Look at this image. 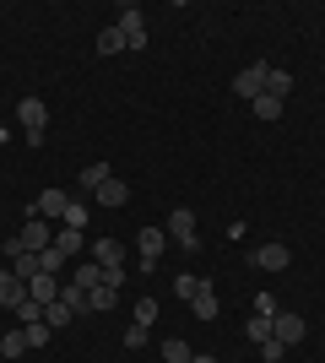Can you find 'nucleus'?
Here are the masks:
<instances>
[{
  "instance_id": "33",
  "label": "nucleus",
  "mask_w": 325,
  "mask_h": 363,
  "mask_svg": "<svg viewBox=\"0 0 325 363\" xmlns=\"http://www.w3.org/2000/svg\"><path fill=\"white\" fill-rule=\"evenodd\" d=\"M261 358H266V363H277V358H287V347H282L277 336H271V342H261Z\"/></svg>"
},
{
  "instance_id": "8",
  "label": "nucleus",
  "mask_w": 325,
  "mask_h": 363,
  "mask_svg": "<svg viewBox=\"0 0 325 363\" xmlns=\"http://www.w3.org/2000/svg\"><path fill=\"white\" fill-rule=\"evenodd\" d=\"M169 233L179 239V250H201V239H195V212H185V206L169 217Z\"/></svg>"
},
{
  "instance_id": "16",
  "label": "nucleus",
  "mask_w": 325,
  "mask_h": 363,
  "mask_svg": "<svg viewBox=\"0 0 325 363\" xmlns=\"http://www.w3.org/2000/svg\"><path fill=\"white\" fill-rule=\"evenodd\" d=\"M103 179H114V168H108V163H87V168H81V190H98V184H103Z\"/></svg>"
},
{
  "instance_id": "7",
  "label": "nucleus",
  "mask_w": 325,
  "mask_h": 363,
  "mask_svg": "<svg viewBox=\"0 0 325 363\" xmlns=\"http://www.w3.org/2000/svg\"><path fill=\"white\" fill-rule=\"evenodd\" d=\"M304 331H309V325H304L298 315H271V336H277L282 347H298V342H304Z\"/></svg>"
},
{
  "instance_id": "26",
  "label": "nucleus",
  "mask_w": 325,
  "mask_h": 363,
  "mask_svg": "<svg viewBox=\"0 0 325 363\" xmlns=\"http://www.w3.org/2000/svg\"><path fill=\"white\" fill-rule=\"evenodd\" d=\"M22 352H28V336H22V331L0 336V358H22Z\"/></svg>"
},
{
  "instance_id": "28",
  "label": "nucleus",
  "mask_w": 325,
  "mask_h": 363,
  "mask_svg": "<svg viewBox=\"0 0 325 363\" xmlns=\"http://www.w3.org/2000/svg\"><path fill=\"white\" fill-rule=\"evenodd\" d=\"M49 331H55V325H44V320H33V325H22V336H28V347H44V342H49Z\"/></svg>"
},
{
  "instance_id": "17",
  "label": "nucleus",
  "mask_w": 325,
  "mask_h": 363,
  "mask_svg": "<svg viewBox=\"0 0 325 363\" xmlns=\"http://www.w3.org/2000/svg\"><path fill=\"white\" fill-rule=\"evenodd\" d=\"M87 217H93V206H87V201H71V206H65V217H60V228H87Z\"/></svg>"
},
{
  "instance_id": "15",
  "label": "nucleus",
  "mask_w": 325,
  "mask_h": 363,
  "mask_svg": "<svg viewBox=\"0 0 325 363\" xmlns=\"http://www.w3.org/2000/svg\"><path fill=\"white\" fill-rule=\"evenodd\" d=\"M190 309H195V320H217V293H212V288L201 282V293L190 298Z\"/></svg>"
},
{
  "instance_id": "5",
  "label": "nucleus",
  "mask_w": 325,
  "mask_h": 363,
  "mask_svg": "<svg viewBox=\"0 0 325 363\" xmlns=\"http://www.w3.org/2000/svg\"><path fill=\"white\" fill-rule=\"evenodd\" d=\"M65 206H71V196L65 190H38V201L28 206V217H44V223H60Z\"/></svg>"
},
{
  "instance_id": "32",
  "label": "nucleus",
  "mask_w": 325,
  "mask_h": 363,
  "mask_svg": "<svg viewBox=\"0 0 325 363\" xmlns=\"http://www.w3.org/2000/svg\"><path fill=\"white\" fill-rule=\"evenodd\" d=\"M147 336H152L147 325H130V331H125V347H130V352H136V347H147Z\"/></svg>"
},
{
  "instance_id": "18",
  "label": "nucleus",
  "mask_w": 325,
  "mask_h": 363,
  "mask_svg": "<svg viewBox=\"0 0 325 363\" xmlns=\"http://www.w3.org/2000/svg\"><path fill=\"white\" fill-rule=\"evenodd\" d=\"M266 92H271V98H282V104H287V92H293V76H287V71H277V65H271V76H266Z\"/></svg>"
},
{
  "instance_id": "21",
  "label": "nucleus",
  "mask_w": 325,
  "mask_h": 363,
  "mask_svg": "<svg viewBox=\"0 0 325 363\" xmlns=\"http://www.w3.org/2000/svg\"><path fill=\"white\" fill-rule=\"evenodd\" d=\"M249 108H255V120H277V114H282V98H271V92H261V98H255V104H249Z\"/></svg>"
},
{
  "instance_id": "3",
  "label": "nucleus",
  "mask_w": 325,
  "mask_h": 363,
  "mask_svg": "<svg viewBox=\"0 0 325 363\" xmlns=\"http://www.w3.org/2000/svg\"><path fill=\"white\" fill-rule=\"evenodd\" d=\"M114 28L125 33V49H147V16H141V6H120Z\"/></svg>"
},
{
  "instance_id": "23",
  "label": "nucleus",
  "mask_w": 325,
  "mask_h": 363,
  "mask_svg": "<svg viewBox=\"0 0 325 363\" xmlns=\"http://www.w3.org/2000/svg\"><path fill=\"white\" fill-rule=\"evenodd\" d=\"M244 336L255 342V347H261V342H271V315H255V320L244 325Z\"/></svg>"
},
{
  "instance_id": "1",
  "label": "nucleus",
  "mask_w": 325,
  "mask_h": 363,
  "mask_svg": "<svg viewBox=\"0 0 325 363\" xmlns=\"http://www.w3.org/2000/svg\"><path fill=\"white\" fill-rule=\"evenodd\" d=\"M16 120H22L28 141L38 147V141H44V130H49V104H44V98H22V104H16Z\"/></svg>"
},
{
  "instance_id": "30",
  "label": "nucleus",
  "mask_w": 325,
  "mask_h": 363,
  "mask_svg": "<svg viewBox=\"0 0 325 363\" xmlns=\"http://www.w3.org/2000/svg\"><path fill=\"white\" fill-rule=\"evenodd\" d=\"M173 293H179V298H195V293H201V277H173Z\"/></svg>"
},
{
  "instance_id": "27",
  "label": "nucleus",
  "mask_w": 325,
  "mask_h": 363,
  "mask_svg": "<svg viewBox=\"0 0 325 363\" xmlns=\"http://www.w3.org/2000/svg\"><path fill=\"white\" fill-rule=\"evenodd\" d=\"M11 315L22 320V325H33V320H44V303H38V298H22V303L11 309Z\"/></svg>"
},
{
  "instance_id": "13",
  "label": "nucleus",
  "mask_w": 325,
  "mask_h": 363,
  "mask_svg": "<svg viewBox=\"0 0 325 363\" xmlns=\"http://www.w3.org/2000/svg\"><path fill=\"white\" fill-rule=\"evenodd\" d=\"M93 201L98 206H125V201H130V190H125V179H103L93 190Z\"/></svg>"
},
{
  "instance_id": "34",
  "label": "nucleus",
  "mask_w": 325,
  "mask_h": 363,
  "mask_svg": "<svg viewBox=\"0 0 325 363\" xmlns=\"http://www.w3.org/2000/svg\"><path fill=\"white\" fill-rule=\"evenodd\" d=\"M190 363H217V358H212V352H195V358H190Z\"/></svg>"
},
{
  "instance_id": "31",
  "label": "nucleus",
  "mask_w": 325,
  "mask_h": 363,
  "mask_svg": "<svg viewBox=\"0 0 325 363\" xmlns=\"http://www.w3.org/2000/svg\"><path fill=\"white\" fill-rule=\"evenodd\" d=\"M152 320H157V298H141V303H136V325H147V331H152Z\"/></svg>"
},
{
  "instance_id": "4",
  "label": "nucleus",
  "mask_w": 325,
  "mask_h": 363,
  "mask_svg": "<svg viewBox=\"0 0 325 363\" xmlns=\"http://www.w3.org/2000/svg\"><path fill=\"white\" fill-rule=\"evenodd\" d=\"M266 76H271V65H266V60H255V65H249V71H239V76H233V92L255 104V98H261V92H266Z\"/></svg>"
},
{
  "instance_id": "6",
  "label": "nucleus",
  "mask_w": 325,
  "mask_h": 363,
  "mask_svg": "<svg viewBox=\"0 0 325 363\" xmlns=\"http://www.w3.org/2000/svg\"><path fill=\"white\" fill-rule=\"evenodd\" d=\"M136 244H141V272L152 277L157 272V255H163V244H169V233H163V228H141Z\"/></svg>"
},
{
  "instance_id": "14",
  "label": "nucleus",
  "mask_w": 325,
  "mask_h": 363,
  "mask_svg": "<svg viewBox=\"0 0 325 363\" xmlns=\"http://www.w3.org/2000/svg\"><path fill=\"white\" fill-rule=\"evenodd\" d=\"M65 282H76L81 293H93V288H103V266H98V260H81L76 277H65Z\"/></svg>"
},
{
  "instance_id": "19",
  "label": "nucleus",
  "mask_w": 325,
  "mask_h": 363,
  "mask_svg": "<svg viewBox=\"0 0 325 363\" xmlns=\"http://www.w3.org/2000/svg\"><path fill=\"white\" fill-rule=\"evenodd\" d=\"M195 352H190V342H179V336H169L163 342V363H190Z\"/></svg>"
},
{
  "instance_id": "9",
  "label": "nucleus",
  "mask_w": 325,
  "mask_h": 363,
  "mask_svg": "<svg viewBox=\"0 0 325 363\" xmlns=\"http://www.w3.org/2000/svg\"><path fill=\"white\" fill-rule=\"evenodd\" d=\"M22 298H28V282H22L11 266H0V309H16Z\"/></svg>"
},
{
  "instance_id": "29",
  "label": "nucleus",
  "mask_w": 325,
  "mask_h": 363,
  "mask_svg": "<svg viewBox=\"0 0 325 363\" xmlns=\"http://www.w3.org/2000/svg\"><path fill=\"white\" fill-rule=\"evenodd\" d=\"M76 244H81L76 228H60V233H55V250H65V255H76Z\"/></svg>"
},
{
  "instance_id": "10",
  "label": "nucleus",
  "mask_w": 325,
  "mask_h": 363,
  "mask_svg": "<svg viewBox=\"0 0 325 363\" xmlns=\"http://www.w3.org/2000/svg\"><path fill=\"white\" fill-rule=\"evenodd\" d=\"M93 260L103 266V272H125V250H120V239H98V244H93Z\"/></svg>"
},
{
  "instance_id": "24",
  "label": "nucleus",
  "mask_w": 325,
  "mask_h": 363,
  "mask_svg": "<svg viewBox=\"0 0 325 363\" xmlns=\"http://www.w3.org/2000/svg\"><path fill=\"white\" fill-rule=\"evenodd\" d=\"M120 49H125V33L120 28H103V33H98V55H120Z\"/></svg>"
},
{
  "instance_id": "20",
  "label": "nucleus",
  "mask_w": 325,
  "mask_h": 363,
  "mask_svg": "<svg viewBox=\"0 0 325 363\" xmlns=\"http://www.w3.org/2000/svg\"><path fill=\"white\" fill-rule=\"evenodd\" d=\"M114 298H120V288H108V282H103V288H93V293H87V303H93V315L114 309Z\"/></svg>"
},
{
  "instance_id": "11",
  "label": "nucleus",
  "mask_w": 325,
  "mask_h": 363,
  "mask_svg": "<svg viewBox=\"0 0 325 363\" xmlns=\"http://www.w3.org/2000/svg\"><path fill=\"white\" fill-rule=\"evenodd\" d=\"M255 266H261V272H287L293 255H287L282 244H261V250H255Z\"/></svg>"
},
{
  "instance_id": "25",
  "label": "nucleus",
  "mask_w": 325,
  "mask_h": 363,
  "mask_svg": "<svg viewBox=\"0 0 325 363\" xmlns=\"http://www.w3.org/2000/svg\"><path fill=\"white\" fill-rule=\"evenodd\" d=\"M71 320H76V315H71V303H65V298H55L44 309V325H71Z\"/></svg>"
},
{
  "instance_id": "12",
  "label": "nucleus",
  "mask_w": 325,
  "mask_h": 363,
  "mask_svg": "<svg viewBox=\"0 0 325 363\" xmlns=\"http://www.w3.org/2000/svg\"><path fill=\"white\" fill-rule=\"evenodd\" d=\"M60 288H65L60 277H33V282H28V298H38V303L49 309V303L60 298Z\"/></svg>"
},
{
  "instance_id": "2",
  "label": "nucleus",
  "mask_w": 325,
  "mask_h": 363,
  "mask_svg": "<svg viewBox=\"0 0 325 363\" xmlns=\"http://www.w3.org/2000/svg\"><path fill=\"white\" fill-rule=\"evenodd\" d=\"M55 233H60V228H55V223H44V217H28V228L16 233V244H22L28 255H44L49 244H55Z\"/></svg>"
},
{
  "instance_id": "22",
  "label": "nucleus",
  "mask_w": 325,
  "mask_h": 363,
  "mask_svg": "<svg viewBox=\"0 0 325 363\" xmlns=\"http://www.w3.org/2000/svg\"><path fill=\"white\" fill-rule=\"evenodd\" d=\"M60 298L71 303V315H87V309H93V303H87V293H81L76 282H65V288H60Z\"/></svg>"
}]
</instances>
